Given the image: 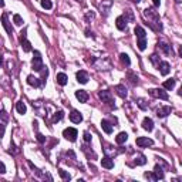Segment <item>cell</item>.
<instances>
[{"label": "cell", "mask_w": 182, "mask_h": 182, "mask_svg": "<svg viewBox=\"0 0 182 182\" xmlns=\"http://www.w3.org/2000/svg\"><path fill=\"white\" fill-rule=\"evenodd\" d=\"M149 95H152L154 98H160V100H168V93L164 88H152L149 90Z\"/></svg>", "instance_id": "4"}, {"label": "cell", "mask_w": 182, "mask_h": 182, "mask_svg": "<svg viewBox=\"0 0 182 182\" xmlns=\"http://www.w3.org/2000/svg\"><path fill=\"white\" fill-rule=\"evenodd\" d=\"M158 70H160V73L162 75H168L169 71H171V66H169L168 61H161V63L158 64Z\"/></svg>", "instance_id": "8"}, {"label": "cell", "mask_w": 182, "mask_h": 182, "mask_svg": "<svg viewBox=\"0 0 182 182\" xmlns=\"http://www.w3.org/2000/svg\"><path fill=\"white\" fill-rule=\"evenodd\" d=\"M22 48H23V51H31V44H30V41H27L26 38H23L22 37Z\"/></svg>", "instance_id": "25"}, {"label": "cell", "mask_w": 182, "mask_h": 182, "mask_svg": "<svg viewBox=\"0 0 182 182\" xmlns=\"http://www.w3.org/2000/svg\"><path fill=\"white\" fill-rule=\"evenodd\" d=\"M152 3H154V6H155V7H158V6L161 4V0H152Z\"/></svg>", "instance_id": "41"}, {"label": "cell", "mask_w": 182, "mask_h": 182, "mask_svg": "<svg viewBox=\"0 0 182 182\" xmlns=\"http://www.w3.org/2000/svg\"><path fill=\"white\" fill-rule=\"evenodd\" d=\"M135 36H137L138 40H142V38H147V31L142 29L141 26H135V30H134Z\"/></svg>", "instance_id": "16"}, {"label": "cell", "mask_w": 182, "mask_h": 182, "mask_svg": "<svg viewBox=\"0 0 182 182\" xmlns=\"http://www.w3.org/2000/svg\"><path fill=\"white\" fill-rule=\"evenodd\" d=\"M178 94H179V95H181V97H182V87H181V88H179V91H178Z\"/></svg>", "instance_id": "43"}, {"label": "cell", "mask_w": 182, "mask_h": 182, "mask_svg": "<svg viewBox=\"0 0 182 182\" xmlns=\"http://www.w3.org/2000/svg\"><path fill=\"white\" fill-rule=\"evenodd\" d=\"M138 105H140L142 110H145V108H147V104H145V101L142 100V98H140V100H138Z\"/></svg>", "instance_id": "36"}, {"label": "cell", "mask_w": 182, "mask_h": 182, "mask_svg": "<svg viewBox=\"0 0 182 182\" xmlns=\"http://www.w3.org/2000/svg\"><path fill=\"white\" fill-rule=\"evenodd\" d=\"M84 141H86V142L91 141V135H90L88 132H84Z\"/></svg>", "instance_id": "39"}, {"label": "cell", "mask_w": 182, "mask_h": 182, "mask_svg": "<svg viewBox=\"0 0 182 182\" xmlns=\"http://www.w3.org/2000/svg\"><path fill=\"white\" fill-rule=\"evenodd\" d=\"M77 81L81 83V84H86V83H88V73L84 70H80L77 73Z\"/></svg>", "instance_id": "14"}, {"label": "cell", "mask_w": 182, "mask_h": 182, "mask_svg": "<svg viewBox=\"0 0 182 182\" xmlns=\"http://www.w3.org/2000/svg\"><path fill=\"white\" fill-rule=\"evenodd\" d=\"M144 17L145 20L148 22V24L151 27H152L155 31H160V30H162V24H161V20H160V16H158V13H156L155 10H154L152 7H148L144 10Z\"/></svg>", "instance_id": "1"}, {"label": "cell", "mask_w": 182, "mask_h": 182, "mask_svg": "<svg viewBox=\"0 0 182 182\" xmlns=\"http://www.w3.org/2000/svg\"><path fill=\"white\" fill-rule=\"evenodd\" d=\"M158 48L160 50H162L164 54H167V56H172L174 54V50H172V47L168 43H165V41H158Z\"/></svg>", "instance_id": "6"}, {"label": "cell", "mask_w": 182, "mask_h": 182, "mask_svg": "<svg viewBox=\"0 0 182 182\" xmlns=\"http://www.w3.org/2000/svg\"><path fill=\"white\" fill-rule=\"evenodd\" d=\"M40 73H41V77L46 78V77L48 75V70H47V67H43V70H41Z\"/></svg>", "instance_id": "37"}, {"label": "cell", "mask_w": 182, "mask_h": 182, "mask_svg": "<svg viewBox=\"0 0 182 182\" xmlns=\"http://www.w3.org/2000/svg\"><path fill=\"white\" fill-rule=\"evenodd\" d=\"M172 112V108L168 107V105H164V107H160L158 110H156V115L160 117V118H164V117H167V115H169Z\"/></svg>", "instance_id": "9"}, {"label": "cell", "mask_w": 182, "mask_h": 182, "mask_svg": "<svg viewBox=\"0 0 182 182\" xmlns=\"http://www.w3.org/2000/svg\"><path fill=\"white\" fill-rule=\"evenodd\" d=\"M75 98H77L80 103H87V101H88V94H87V91H84V90H78V91H75Z\"/></svg>", "instance_id": "12"}, {"label": "cell", "mask_w": 182, "mask_h": 182, "mask_svg": "<svg viewBox=\"0 0 182 182\" xmlns=\"http://www.w3.org/2000/svg\"><path fill=\"white\" fill-rule=\"evenodd\" d=\"M16 110L19 114H26L27 108H26V104L23 103V101H17V104H16Z\"/></svg>", "instance_id": "23"}, {"label": "cell", "mask_w": 182, "mask_h": 182, "mask_svg": "<svg viewBox=\"0 0 182 182\" xmlns=\"http://www.w3.org/2000/svg\"><path fill=\"white\" fill-rule=\"evenodd\" d=\"M154 176H155L156 181L164 178V171H162V168H161L160 165H156V167L154 168Z\"/></svg>", "instance_id": "22"}, {"label": "cell", "mask_w": 182, "mask_h": 182, "mask_svg": "<svg viewBox=\"0 0 182 182\" xmlns=\"http://www.w3.org/2000/svg\"><path fill=\"white\" fill-rule=\"evenodd\" d=\"M101 128H103L104 132H107V134H111L112 132V125L108 123L107 119H103V121H101Z\"/></svg>", "instance_id": "19"}, {"label": "cell", "mask_w": 182, "mask_h": 182, "mask_svg": "<svg viewBox=\"0 0 182 182\" xmlns=\"http://www.w3.org/2000/svg\"><path fill=\"white\" fill-rule=\"evenodd\" d=\"M64 117V112L63 111H57L56 114H54V118H53V121H54V123H57V121H60V119L63 118Z\"/></svg>", "instance_id": "33"}, {"label": "cell", "mask_w": 182, "mask_h": 182, "mask_svg": "<svg viewBox=\"0 0 182 182\" xmlns=\"http://www.w3.org/2000/svg\"><path fill=\"white\" fill-rule=\"evenodd\" d=\"M37 140H38V142H41V144L46 142V137L44 135H41V134H37Z\"/></svg>", "instance_id": "38"}, {"label": "cell", "mask_w": 182, "mask_h": 182, "mask_svg": "<svg viewBox=\"0 0 182 182\" xmlns=\"http://www.w3.org/2000/svg\"><path fill=\"white\" fill-rule=\"evenodd\" d=\"M40 3H41V6H43L44 9H47V10H50V9L53 7V3L50 2V0H41Z\"/></svg>", "instance_id": "32"}, {"label": "cell", "mask_w": 182, "mask_h": 182, "mask_svg": "<svg viewBox=\"0 0 182 182\" xmlns=\"http://www.w3.org/2000/svg\"><path fill=\"white\" fill-rule=\"evenodd\" d=\"M13 22H14L16 26H22L23 23H24V22H23V19H22V16H20V14H14V16H13Z\"/></svg>", "instance_id": "29"}, {"label": "cell", "mask_w": 182, "mask_h": 182, "mask_svg": "<svg viewBox=\"0 0 182 182\" xmlns=\"http://www.w3.org/2000/svg\"><path fill=\"white\" fill-rule=\"evenodd\" d=\"M4 172H6V165L2 162L0 164V174H4Z\"/></svg>", "instance_id": "40"}, {"label": "cell", "mask_w": 182, "mask_h": 182, "mask_svg": "<svg viewBox=\"0 0 182 182\" xmlns=\"http://www.w3.org/2000/svg\"><path fill=\"white\" fill-rule=\"evenodd\" d=\"M119 60H121V63L124 64V66H130L131 64V60H130V57H128V54H125V53H121V56H119Z\"/></svg>", "instance_id": "26"}, {"label": "cell", "mask_w": 182, "mask_h": 182, "mask_svg": "<svg viewBox=\"0 0 182 182\" xmlns=\"http://www.w3.org/2000/svg\"><path fill=\"white\" fill-rule=\"evenodd\" d=\"M59 174H60V176H61L63 179H66V181H70L71 176H70V174H68L67 171H64V169H60Z\"/></svg>", "instance_id": "31"}, {"label": "cell", "mask_w": 182, "mask_h": 182, "mask_svg": "<svg viewBox=\"0 0 182 182\" xmlns=\"http://www.w3.org/2000/svg\"><path fill=\"white\" fill-rule=\"evenodd\" d=\"M175 87V80L174 78H169V80H167V81L164 83V88L165 90H172Z\"/></svg>", "instance_id": "27"}, {"label": "cell", "mask_w": 182, "mask_h": 182, "mask_svg": "<svg viewBox=\"0 0 182 182\" xmlns=\"http://www.w3.org/2000/svg\"><path fill=\"white\" fill-rule=\"evenodd\" d=\"M154 144V141L151 138L148 137H140L137 138V145L138 147H141V148H145V147H151Z\"/></svg>", "instance_id": "7"}, {"label": "cell", "mask_w": 182, "mask_h": 182, "mask_svg": "<svg viewBox=\"0 0 182 182\" xmlns=\"http://www.w3.org/2000/svg\"><path fill=\"white\" fill-rule=\"evenodd\" d=\"M27 83L33 87H40L41 84L44 83V80H40V78L34 77V75H29V77H27Z\"/></svg>", "instance_id": "13"}, {"label": "cell", "mask_w": 182, "mask_h": 182, "mask_svg": "<svg viewBox=\"0 0 182 182\" xmlns=\"http://www.w3.org/2000/svg\"><path fill=\"white\" fill-rule=\"evenodd\" d=\"M98 97H100V100L105 104H110L112 105V97H111V93L107 91V90H101L100 93H98Z\"/></svg>", "instance_id": "5"}, {"label": "cell", "mask_w": 182, "mask_h": 182, "mask_svg": "<svg viewBox=\"0 0 182 182\" xmlns=\"http://www.w3.org/2000/svg\"><path fill=\"white\" fill-rule=\"evenodd\" d=\"M128 78H130V81L132 86H137L138 84V77L135 74H132V73H128Z\"/></svg>", "instance_id": "30"}, {"label": "cell", "mask_w": 182, "mask_h": 182, "mask_svg": "<svg viewBox=\"0 0 182 182\" xmlns=\"http://www.w3.org/2000/svg\"><path fill=\"white\" fill-rule=\"evenodd\" d=\"M131 2H134V3H140L141 0H131Z\"/></svg>", "instance_id": "44"}, {"label": "cell", "mask_w": 182, "mask_h": 182, "mask_svg": "<svg viewBox=\"0 0 182 182\" xmlns=\"http://www.w3.org/2000/svg\"><path fill=\"white\" fill-rule=\"evenodd\" d=\"M142 128L145 131H152L154 130V121L151 118H144L142 121Z\"/></svg>", "instance_id": "18"}, {"label": "cell", "mask_w": 182, "mask_h": 182, "mask_svg": "<svg viewBox=\"0 0 182 182\" xmlns=\"http://www.w3.org/2000/svg\"><path fill=\"white\" fill-rule=\"evenodd\" d=\"M127 23H128V20L125 19V16H118L117 20H115V26H117V29L118 30H125L127 29Z\"/></svg>", "instance_id": "10"}, {"label": "cell", "mask_w": 182, "mask_h": 182, "mask_svg": "<svg viewBox=\"0 0 182 182\" xmlns=\"http://www.w3.org/2000/svg\"><path fill=\"white\" fill-rule=\"evenodd\" d=\"M134 162L137 164V165H145V164H147V158H145L144 155H137Z\"/></svg>", "instance_id": "28"}, {"label": "cell", "mask_w": 182, "mask_h": 182, "mask_svg": "<svg viewBox=\"0 0 182 182\" xmlns=\"http://www.w3.org/2000/svg\"><path fill=\"white\" fill-rule=\"evenodd\" d=\"M179 56L182 57V46H181V47H179Z\"/></svg>", "instance_id": "42"}, {"label": "cell", "mask_w": 182, "mask_h": 182, "mask_svg": "<svg viewBox=\"0 0 182 182\" xmlns=\"http://www.w3.org/2000/svg\"><path fill=\"white\" fill-rule=\"evenodd\" d=\"M114 91L117 94H118L119 97H121V98H125L127 97V88H125V86H123V84H117V86L114 87Z\"/></svg>", "instance_id": "15"}, {"label": "cell", "mask_w": 182, "mask_h": 182, "mask_svg": "<svg viewBox=\"0 0 182 182\" xmlns=\"http://www.w3.org/2000/svg\"><path fill=\"white\" fill-rule=\"evenodd\" d=\"M127 140H128V134H127V132H119V134L115 137V142H117V144H124Z\"/></svg>", "instance_id": "21"}, {"label": "cell", "mask_w": 182, "mask_h": 182, "mask_svg": "<svg viewBox=\"0 0 182 182\" xmlns=\"http://www.w3.org/2000/svg\"><path fill=\"white\" fill-rule=\"evenodd\" d=\"M31 67L36 71H41L43 67H44V66H43V59H41L40 51H34V57H33V60H31Z\"/></svg>", "instance_id": "2"}, {"label": "cell", "mask_w": 182, "mask_h": 182, "mask_svg": "<svg viewBox=\"0 0 182 182\" xmlns=\"http://www.w3.org/2000/svg\"><path fill=\"white\" fill-rule=\"evenodd\" d=\"M151 61H152L155 66H158V64L161 63V61H158V56H156V54H152V56H151Z\"/></svg>", "instance_id": "35"}, {"label": "cell", "mask_w": 182, "mask_h": 182, "mask_svg": "<svg viewBox=\"0 0 182 182\" xmlns=\"http://www.w3.org/2000/svg\"><path fill=\"white\" fill-rule=\"evenodd\" d=\"M2 20H3V26H4V29H6V31H7V33L11 36V31H13V30H11L10 24H9V22H7V14H6V13L2 16Z\"/></svg>", "instance_id": "24"}, {"label": "cell", "mask_w": 182, "mask_h": 182, "mask_svg": "<svg viewBox=\"0 0 182 182\" xmlns=\"http://www.w3.org/2000/svg\"><path fill=\"white\" fill-rule=\"evenodd\" d=\"M67 81H68V78L64 73H59V74H57V84H60V86H66Z\"/></svg>", "instance_id": "20"}, {"label": "cell", "mask_w": 182, "mask_h": 182, "mask_svg": "<svg viewBox=\"0 0 182 182\" xmlns=\"http://www.w3.org/2000/svg\"><path fill=\"white\" fill-rule=\"evenodd\" d=\"M101 165L104 168H107V169H112V168H114V161H112L110 156H104V158L101 160Z\"/></svg>", "instance_id": "17"}, {"label": "cell", "mask_w": 182, "mask_h": 182, "mask_svg": "<svg viewBox=\"0 0 182 182\" xmlns=\"http://www.w3.org/2000/svg\"><path fill=\"white\" fill-rule=\"evenodd\" d=\"M125 14L128 16V20H130V22H134V14H132V11H131L130 9H128V10H125Z\"/></svg>", "instance_id": "34"}, {"label": "cell", "mask_w": 182, "mask_h": 182, "mask_svg": "<svg viewBox=\"0 0 182 182\" xmlns=\"http://www.w3.org/2000/svg\"><path fill=\"white\" fill-rule=\"evenodd\" d=\"M175 3H182V0H175Z\"/></svg>", "instance_id": "45"}, {"label": "cell", "mask_w": 182, "mask_h": 182, "mask_svg": "<svg viewBox=\"0 0 182 182\" xmlns=\"http://www.w3.org/2000/svg\"><path fill=\"white\" fill-rule=\"evenodd\" d=\"M75 2H81V0H75Z\"/></svg>", "instance_id": "46"}, {"label": "cell", "mask_w": 182, "mask_h": 182, "mask_svg": "<svg viewBox=\"0 0 182 182\" xmlns=\"http://www.w3.org/2000/svg\"><path fill=\"white\" fill-rule=\"evenodd\" d=\"M70 119H71V123H74V124H80L83 121V115L80 111H77V110H73V111L70 112Z\"/></svg>", "instance_id": "11"}, {"label": "cell", "mask_w": 182, "mask_h": 182, "mask_svg": "<svg viewBox=\"0 0 182 182\" xmlns=\"http://www.w3.org/2000/svg\"><path fill=\"white\" fill-rule=\"evenodd\" d=\"M63 135H64L66 140H68V141H71V142H74L75 140H77V137H78V132H77L75 128L68 127V128H66V130L63 131Z\"/></svg>", "instance_id": "3"}]
</instances>
